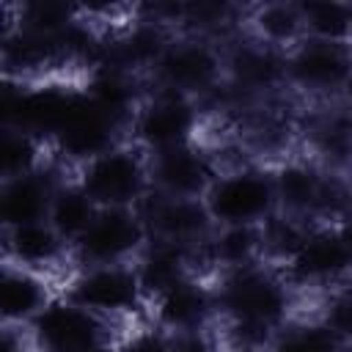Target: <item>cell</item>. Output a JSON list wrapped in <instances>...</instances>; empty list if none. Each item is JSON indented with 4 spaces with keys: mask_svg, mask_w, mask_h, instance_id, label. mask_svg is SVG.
I'll return each instance as SVG.
<instances>
[{
    "mask_svg": "<svg viewBox=\"0 0 352 352\" xmlns=\"http://www.w3.org/2000/svg\"><path fill=\"white\" fill-rule=\"evenodd\" d=\"M214 226H264L278 214L272 165L261 160H239L223 165L204 195Z\"/></svg>",
    "mask_w": 352,
    "mask_h": 352,
    "instance_id": "cell-1",
    "label": "cell"
},
{
    "mask_svg": "<svg viewBox=\"0 0 352 352\" xmlns=\"http://www.w3.org/2000/svg\"><path fill=\"white\" fill-rule=\"evenodd\" d=\"M60 294L113 324L148 319V297L140 286L135 264L74 267L66 275Z\"/></svg>",
    "mask_w": 352,
    "mask_h": 352,
    "instance_id": "cell-2",
    "label": "cell"
},
{
    "mask_svg": "<svg viewBox=\"0 0 352 352\" xmlns=\"http://www.w3.org/2000/svg\"><path fill=\"white\" fill-rule=\"evenodd\" d=\"M223 80H226V58L220 41L190 33H173L165 52L148 72L146 85L157 91L182 94L204 104L223 85Z\"/></svg>",
    "mask_w": 352,
    "mask_h": 352,
    "instance_id": "cell-3",
    "label": "cell"
},
{
    "mask_svg": "<svg viewBox=\"0 0 352 352\" xmlns=\"http://www.w3.org/2000/svg\"><path fill=\"white\" fill-rule=\"evenodd\" d=\"M204 121L206 110L198 99L173 91L146 88V96L129 124V140L146 154L168 151L201 140Z\"/></svg>",
    "mask_w": 352,
    "mask_h": 352,
    "instance_id": "cell-4",
    "label": "cell"
},
{
    "mask_svg": "<svg viewBox=\"0 0 352 352\" xmlns=\"http://www.w3.org/2000/svg\"><path fill=\"white\" fill-rule=\"evenodd\" d=\"M72 173L99 209H138L151 192L148 154L132 140L113 146Z\"/></svg>",
    "mask_w": 352,
    "mask_h": 352,
    "instance_id": "cell-5",
    "label": "cell"
},
{
    "mask_svg": "<svg viewBox=\"0 0 352 352\" xmlns=\"http://www.w3.org/2000/svg\"><path fill=\"white\" fill-rule=\"evenodd\" d=\"M28 330L36 352H85L118 341L113 322L91 314L60 292L28 324Z\"/></svg>",
    "mask_w": 352,
    "mask_h": 352,
    "instance_id": "cell-6",
    "label": "cell"
},
{
    "mask_svg": "<svg viewBox=\"0 0 352 352\" xmlns=\"http://www.w3.org/2000/svg\"><path fill=\"white\" fill-rule=\"evenodd\" d=\"M352 69V44L302 38L286 52V91L314 104L338 102Z\"/></svg>",
    "mask_w": 352,
    "mask_h": 352,
    "instance_id": "cell-7",
    "label": "cell"
},
{
    "mask_svg": "<svg viewBox=\"0 0 352 352\" xmlns=\"http://www.w3.org/2000/svg\"><path fill=\"white\" fill-rule=\"evenodd\" d=\"M292 289L300 292H330L352 280V256L336 228V223H316L308 228L300 248L280 267Z\"/></svg>",
    "mask_w": 352,
    "mask_h": 352,
    "instance_id": "cell-8",
    "label": "cell"
},
{
    "mask_svg": "<svg viewBox=\"0 0 352 352\" xmlns=\"http://www.w3.org/2000/svg\"><path fill=\"white\" fill-rule=\"evenodd\" d=\"M148 245V228L138 209H99L85 234L72 245L74 267L135 264Z\"/></svg>",
    "mask_w": 352,
    "mask_h": 352,
    "instance_id": "cell-9",
    "label": "cell"
},
{
    "mask_svg": "<svg viewBox=\"0 0 352 352\" xmlns=\"http://www.w3.org/2000/svg\"><path fill=\"white\" fill-rule=\"evenodd\" d=\"M220 170V154L204 140L148 154L151 190L170 198H204Z\"/></svg>",
    "mask_w": 352,
    "mask_h": 352,
    "instance_id": "cell-10",
    "label": "cell"
},
{
    "mask_svg": "<svg viewBox=\"0 0 352 352\" xmlns=\"http://www.w3.org/2000/svg\"><path fill=\"white\" fill-rule=\"evenodd\" d=\"M148 322H154L168 336L209 330L217 324L214 283L204 275H187L168 292L148 302Z\"/></svg>",
    "mask_w": 352,
    "mask_h": 352,
    "instance_id": "cell-11",
    "label": "cell"
},
{
    "mask_svg": "<svg viewBox=\"0 0 352 352\" xmlns=\"http://www.w3.org/2000/svg\"><path fill=\"white\" fill-rule=\"evenodd\" d=\"M138 212L148 228V239L195 248L206 242L209 234L214 231L204 198H170L151 190L138 206Z\"/></svg>",
    "mask_w": 352,
    "mask_h": 352,
    "instance_id": "cell-12",
    "label": "cell"
},
{
    "mask_svg": "<svg viewBox=\"0 0 352 352\" xmlns=\"http://www.w3.org/2000/svg\"><path fill=\"white\" fill-rule=\"evenodd\" d=\"M3 261H11L16 267L55 275L60 270L72 272V245L50 226V220L25 223L14 228H3Z\"/></svg>",
    "mask_w": 352,
    "mask_h": 352,
    "instance_id": "cell-13",
    "label": "cell"
},
{
    "mask_svg": "<svg viewBox=\"0 0 352 352\" xmlns=\"http://www.w3.org/2000/svg\"><path fill=\"white\" fill-rule=\"evenodd\" d=\"M66 173H69V168H63L52 157L44 168H38L33 173L0 182V228L47 220L55 187Z\"/></svg>",
    "mask_w": 352,
    "mask_h": 352,
    "instance_id": "cell-14",
    "label": "cell"
},
{
    "mask_svg": "<svg viewBox=\"0 0 352 352\" xmlns=\"http://www.w3.org/2000/svg\"><path fill=\"white\" fill-rule=\"evenodd\" d=\"M60 289L52 286L50 275L16 267L11 261H3V278H0V322L6 324H30L58 294Z\"/></svg>",
    "mask_w": 352,
    "mask_h": 352,
    "instance_id": "cell-15",
    "label": "cell"
},
{
    "mask_svg": "<svg viewBox=\"0 0 352 352\" xmlns=\"http://www.w3.org/2000/svg\"><path fill=\"white\" fill-rule=\"evenodd\" d=\"M135 272L140 278V286L148 297V302L184 280L187 275H201L198 270V245H176L162 239H148L143 253L135 258ZM206 278V275H204Z\"/></svg>",
    "mask_w": 352,
    "mask_h": 352,
    "instance_id": "cell-16",
    "label": "cell"
},
{
    "mask_svg": "<svg viewBox=\"0 0 352 352\" xmlns=\"http://www.w3.org/2000/svg\"><path fill=\"white\" fill-rule=\"evenodd\" d=\"M242 30L253 36L256 41L275 47L280 52H289L294 44L305 38L302 33V14L300 3H261V6H248L245 8V22Z\"/></svg>",
    "mask_w": 352,
    "mask_h": 352,
    "instance_id": "cell-17",
    "label": "cell"
},
{
    "mask_svg": "<svg viewBox=\"0 0 352 352\" xmlns=\"http://www.w3.org/2000/svg\"><path fill=\"white\" fill-rule=\"evenodd\" d=\"M96 212H99V206H96L94 198L85 192V187L77 182V176L69 170V173L58 182V187H55V195H52L47 220H50V226H52L69 245H74V242L85 234V228L94 223Z\"/></svg>",
    "mask_w": 352,
    "mask_h": 352,
    "instance_id": "cell-18",
    "label": "cell"
},
{
    "mask_svg": "<svg viewBox=\"0 0 352 352\" xmlns=\"http://www.w3.org/2000/svg\"><path fill=\"white\" fill-rule=\"evenodd\" d=\"M50 160L52 151L38 138L14 126H0V182L33 173L44 168Z\"/></svg>",
    "mask_w": 352,
    "mask_h": 352,
    "instance_id": "cell-19",
    "label": "cell"
},
{
    "mask_svg": "<svg viewBox=\"0 0 352 352\" xmlns=\"http://www.w3.org/2000/svg\"><path fill=\"white\" fill-rule=\"evenodd\" d=\"M302 33L316 41L349 44V3L338 0H302Z\"/></svg>",
    "mask_w": 352,
    "mask_h": 352,
    "instance_id": "cell-20",
    "label": "cell"
},
{
    "mask_svg": "<svg viewBox=\"0 0 352 352\" xmlns=\"http://www.w3.org/2000/svg\"><path fill=\"white\" fill-rule=\"evenodd\" d=\"M344 344L322 324L319 316H294L280 327L270 352H341Z\"/></svg>",
    "mask_w": 352,
    "mask_h": 352,
    "instance_id": "cell-21",
    "label": "cell"
},
{
    "mask_svg": "<svg viewBox=\"0 0 352 352\" xmlns=\"http://www.w3.org/2000/svg\"><path fill=\"white\" fill-rule=\"evenodd\" d=\"M316 316L344 346H352V280L330 289Z\"/></svg>",
    "mask_w": 352,
    "mask_h": 352,
    "instance_id": "cell-22",
    "label": "cell"
},
{
    "mask_svg": "<svg viewBox=\"0 0 352 352\" xmlns=\"http://www.w3.org/2000/svg\"><path fill=\"white\" fill-rule=\"evenodd\" d=\"M113 352H173V336L160 330L154 322H135L132 330L118 336Z\"/></svg>",
    "mask_w": 352,
    "mask_h": 352,
    "instance_id": "cell-23",
    "label": "cell"
},
{
    "mask_svg": "<svg viewBox=\"0 0 352 352\" xmlns=\"http://www.w3.org/2000/svg\"><path fill=\"white\" fill-rule=\"evenodd\" d=\"M173 352H226V346H223L220 336L209 327V330L173 336Z\"/></svg>",
    "mask_w": 352,
    "mask_h": 352,
    "instance_id": "cell-24",
    "label": "cell"
},
{
    "mask_svg": "<svg viewBox=\"0 0 352 352\" xmlns=\"http://www.w3.org/2000/svg\"><path fill=\"white\" fill-rule=\"evenodd\" d=\"M0 352H36L30 341V330L25 324L0 322Z\"/></svg>",
    "mask_w": 352,
    "mask_h": 352,
    "instance_id": "cell-25",
    "label": "cell"
},
{
    "mask_svg": "<svg viewBox=\"0 0 352 352\" xmlns=\"http://www.w3.org/2000/svg\"><path fill=\"white\" fill-rule=\"evenodd\" d=\"M336 228H338V234H341V239H344V245H346V250H349V256H352V212H349L346 217H341V220L336 223Z\"/></svg>",
    "mask_w": 352,
    "mask_h": 352,
    "instance_id": "cell-26",
    "label": "cell"
},
{
    "mask_svg": "<svg viewBox=\"0 0 352 352\" xmlns=\"http://www.w3.org/2000/svg\"><path fill=\"white\" fill-rule=\"evenodd\" d=\"M349 113H352V69H349V77H346V82H344V91H341V99H338Z\"/></svg>",
    "mask_w": 352,
    "mask_h": 352,
    "instance_id": "cell-27",
    "label": "cell"
},
{
    "mask_svg": "<svg viewBox=\"0 0 352 352\" xmlns=\"http://www.w3.org/2000/svg\"><path fill=\"white\" fill-rule=\"evenodd\" d=\"M85 352H113V344H110V346H96V349H85Z\"/></svg>",
    "mask_w": 352,
    "mask_h": 352,
    "instance_id": "cell-28",
    "label": "cell"
},
{
    "mask_svg": "<svg viewBox=\"0 0 352 352\" xmlns=\"http://www.w3.org/2000/svg\"><path fill=\"white\" fill-rule=\"evenodd\" d=\"M349 44H352V3H349Z\"/></svg>",
    "mask_w": 352,
    "mask_h": 352,
    "instance_id": "cell-29",
    "label": "cell"
},
{
    "mask_svg": "<svg viewBox=\"0 0 352 352\" xmlns=\"http://www.w3.org/2000/svg\"><path fill=\"white\" fill-rule=\"evenodd\" d=\"M341 352H352V346H344V349H341Z\"/></svg>",
    "mask_w": 352,
    "mask_h": 352,
    "instance_id": "cell-30",
    "label": "cell"
}]
</instances>
